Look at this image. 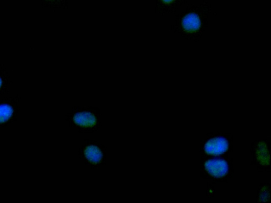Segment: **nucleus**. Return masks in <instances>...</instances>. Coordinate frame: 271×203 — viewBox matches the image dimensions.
<instances>
[{"mask_svg":"<svg viewBox=\"0 0 271 203\" xmlns=\"http://www.w3.org/2000/svg\"><path fill=\"white\" fill-rule=\"evenodd\" d=\"M229 148V142L223 138H213L208 142L205 146L207 153L218 155L224 153Z\"/></svg>","mask_w":271,"mask_h":203,"instance_id":"1","label":"nucleus"},{"mask_svg":"<svg viewBox=\"0 0 271 203\" xmlns=\"http://www.w3.org/2000/svg\"><path fill=\"white\" fill-rule=\"evenodd\" d=\"M205 168L210 175L216 177L225 176L229 170L228 164L223 160H211L205 164Z\"/></svg>","mask_w":271,"mask_h":203,"instance_id":"2","label":"nucleus"},{"mask_svg":"<svg viewBox=\"0 0 271 203\" xmlns=\"http://www.w3.org/2000/svg\"><path fill=\"white\" fill-rule=\"evenodd\" d=\"M257 160L263 166L270 164V152L266 143L260 142L256 151Z\"/></svg>","mask_w":271,"mask_h":203,"instance_id":"3","label":"nucleus"},{"mask_svg":"<svg viewBox=\"0 0 271 203\" xmlns=\"http://www.w3.org/2000/svg\"><path fill=\"white\" fill-rule=\"evenodd\" d=\"M75 123L83 126H92L96 124L95 117L89 113H83L77 114L74 117Z\"/></svg>","mask_w":271,"mask_h":203,"instance_id":"4","label":"nucleus"},{"mask_svg":"<svg viewBox=\"0 0 271 203\" xmlns=\"http://www.w3.org/2000/svg\"><path fill=\"white\" fill-rule=\"evenodd\" d=\"M183 27L189 31L197 30L200 25L198 16L194 14H188L183 20Z\"/></svg>","mask_w":271,"mask_h":203,"instance_id":"5","label":"nucleus"},{"mask_svg":"<svg viewBox=\"0 0 271 203\" xmlns=\"http://www.w3.org/2000/svg\"><path fill=\"white\" fill-rule=\"evenodd\" d=\"M85 156L93 163H97L102 160V152L93 145L89 146L85 151Z\"/></svg>","mask_w":271,"mask_h":203,"instance_id":"6","label":"nucleus"},{"mask_svg":"<svg viewBox=\"0 0 271 203\" xmlns=\"http://www.w3.org/2000/svg\"><path fill=\"white\" fill-rule=\"evenodd\" d=\"M13 113V109L8 105H0V123H3L11 117Z\"/></svg>","mask_w":271,"mask_h":203,"instance_id":"7","label":"nucleus"},{"mask_svg":"<svg viewBox=\"0 0 271 203\" xmlns=\"http://www.w3.org/2000/svg\"><path fill=\"white\" fill-rule=\"evenodd\" d=\"M162 1L164 3H171V2H172L173 1V0H162Z\"/></svg>","mask_w":271,"mask_h":203,"instance_id":"8","label":"nucleus"},{"mask_svg":"<svg viewBox=\"0 0 271 203\" xmlns=\"http://www.w3.org/2000/svg\"><path fill=\"white\" fill-rule=\"evenodd\" d=\"M2 84V81L1 78H0V87H1Z\"/></svg>","mask_w":271,"mask_h":203,"instance_id":"9","label":"nucleus"}]
</instances>
